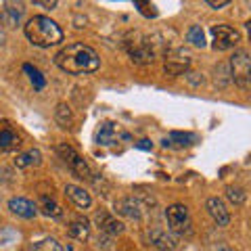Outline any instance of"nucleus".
<instances>
[{"mask_svg":"<svg viewBox=\"0 0 251 251\" xmlns=\"http://www.w3.org/2000/svg\"><path fill=\"white\" fill-rule=\"evenodd\" d=\"M54 63L61 72L69 75H86L100 67V57L92 46L84 42H74L54 54Z\"/></svg>","mask_w":251,"mask_h":251,"instance_id":"f257e3e1","label":"nucleus"},{"mask_svg":"<svg viewBox=\"0 0 251 251\" xmlns=\"http://www.w3.org/2000/svg\"><path fill=\"white\" fill-rule=\"evenodd\" d=\"M120 136H128V134H122L120 126L115 122H103L99 126L97 136L94 138H97V145H100V147H111L120 140Z\"/></svg>","mask_w":251,"mask_h":251,"instance_id":"1a4fd4ad","label":"nucleus"},{"mask_svg":"<svg viewBox=\"0 0 251 251\" xmlns=\"http://www.w3.org/2000/svg\"><path fill=\"white\" fill-rule=\"evenodd\" d=\"M205 209H207L209 218L214 220L218 226H222V228H224V226H228V224H230V211L226 209V205H224V201H222V199L209 197V199L205 201Z\"/></svg>","mask_w":251,"mask_h":251,"instance_id":"9b49d317","label":"nucleus"},{"mask_svg":"<svg viewBox=\"0 0 251 251\" xmlns=\"http://www.w3.org/2000/svg\"><path fill=\"white\" fill-rule=\"evenodd\" d=\"M9 209L11 214L19 216V218H25V220H31L38 216V205L34 201H29L25 197H13L9 199Z\"/></svg>","mask_w":251,"mask_h":251,"instance_id":"2eb2a0df","label":"nucleus"},{"mask_svg":"<svg viewBox=\"0 0 251 251\" xmlns=\"http://www.w3.org/2000/svg\"><path fill=\"white\" fill-rule=\"evenodd\" d=\"M166 220L172 234H191L193 232V220L188 214V207L182 203H172L166 209Z\"/></svg>","mask_w":251,"mask_h":251,"instance_id":"39448f33","label":"nucleus"},{"mask_svg":"<svg viewBox=\"0 0 251 251\" xmlns=\"http://www.w3.org/2000/svg\"><path fill=\"white\" fill-rule=\"evenodd\" d=\"M31 251H65V249H63V245L57 239L46 237L42 241H36L34 245H31Z\"/></svg>","mask_w":251,"mask_h":251,"instance_id":"b1692460","label":"nucleus"},{"mask_svg":"<svg viewBox=\"0 0 251 251\" xmlns=\"http://www.w3.org/2000/svg\"><path fill=\"white\" fill-rule=\"evenodd\" d=\"M188 65H191V57H188V52L184 50H170L166 54V61H163V72L168 75L176 77L180 74H184Z\"/></svg>","mask_w":251,"mask_h":251,"instance_id":"6e6552de","label":"nucleus"},{"mask_svg":"<svg viewBox=\"0 0 251 251\" xmlns=\"http://www.w3.org/2000/svg\"><path fill=\"white\" fill-rule=\"evenodd\" d=\"M136 147H138V149H153V143H151V140H140Z\"/></svg>","mask_w":251,"mask_h":251,"instance_id":"c756f323","label":"nucleus"},{"mask_svg":"<svg viewBox=\"0 0 251 251\" xmlns=\"http://www.w3.org/2000/svg\"><path fill=\"white\" fill-rule=\"evenodd\" d=\"M207 6H211V9H222V6H228L230 2H228V0H218V2H216V0H207V2H205Z\"/></svg>","mask_w":251,"mask_h":251,"instance_id":"c85d7f7f","label":"nucleus"},{"mask_svg":"<svg viewBox=\"0 0 251 251\" xmlns=\"http://www.w3.org/2000/svg\"><path fill=\"white\" fill-rule=\"evenodd\" d=\"M209 34H211V40H214L216 50H230L241 42V31L234 29L232 25H224V23L211 25Z\"/></svg>","mask_w":251,"mask_h":251,"instance_id":"0eeeda50","label":"nucleus"},{"mask_svg":"<svg viewBox=\"0 0 251 251\" xmlns=\"http://www.w3.org/2000/svg\"><path fill=\"white\" fill-rule=\"evenodd\" d=\"M94 222H97L100 232L109 234V237H115V234L124 232V224L120 222V220H115L111 214H107V211H103V209L94 214Z\"/></svg>","mask_w":251,"mask_h":251,"instance_id":"4468645a","label":"nucleus"},{"mask_svg":"<svg viewBox=\"0 0 251 251\" xmlns=\"http://www.w3.org/2000/svg\"><path fill=\"white\" fill-rule=\"evenodd\" d=\"M228 74H230V82H234L241 90L249 88L251 82V59L247 50H234V54L228 61Z\"/></svg>","mask_w":251,"mask_h":251,"instance_id":"20e7f679","label":"nucleus"},{"mask_svg":"<svg viewBox=\"0 0 251 251\" xmlns=\"http://www.w3.org/2000/svg\"><path fill=\"white\" fill-rule=\"evenodd\" d=\"M23 69H25V72L29 74V80H31V84H34V88H38V90H42L44 86H46V80H44V75L38 72L36 67H31L29 63H25V65H23Z\"/></svg>","mask_w":251,"mask_h":251,"instance_id":"a878e982","label":"nucleus"},{"mask_svg":"<svg viewBox=\"0 0 251 251\" xmlns=\"http://www.w3.org/2000/svg\"><path fill=\"white\" fill-rule=\"evenodd\" d=\"M23 15H25V9H23L21 2H4L2 11H0V21L6 27H17L23 19Z\"/></svg>","mask_w":251,"mask_h":251,"instance_id":"f8f14e48","label":"nucleus"},{"mask_svg":"<svg viewBox=\"0 0 251 251\" xmlns=\"http://www.w3.org/2000/svg\"><path fill=\"white\" fill-rule=\"evenodd\" d=\"M224 195H226V199H228L232 205H237V207L247 201V193H245V188H243V186L228 184V186H226V191H224Z\"/></svg>","mask_w":251,"mask_h":251,"instance_id":"5701e85b","label":"nucleus"},{"mask_svg":"<svg viewBox=\"0 0 251 251\" xmlns=\"http://www.w3.org/2000/svg\"><path fill=\"white\" fill-rule=\"evenodd\" d=\"M186 42H191L193 46H199V49H203V46H205V34H203V27L201 25H191V27H188Z\"/></svg>","mask_w":251,"mask_h":251,"instance_id":"393cba45","label":"nucleus"},{"mask_svg":"<svg viewBox=\"0 0 251 251\" xmlns=\"http://www.w3.org/2000/svg\"><path fill=\"white\" fill-rule=\"evenodd\" d=\"M38 209L42 211L44 216H49V218H61L65 211H63V207L59 205L57 201H54L52 197H40V203H38Z\"/></svg>","mask_w":251,"mask_h":251,"instance_id":"4be33fe9","label":"nucleus"},{"mask_svg":"<svg viewBox=\"0 0 251 251\" xmlns=\"http://www.w3.org/2000/svg\"><path fill=\"white\" fill-rule=\"evenodd\" d=\"M19 145H21V138L17 132L13 130V126L0 124V151L9 153V151H15Z\"/></svg>","mask_w":251,"mask_h":251,"instance_id":"dca6fc26","label":"nucleus"},{"mask_svg":"<svg viewBox=\"0 0 251 251\" xmlns=\"http://www.w3.org/2000/svg\"><path fill=\"white\" fill-rule=\"evenodd\" d=\"M149 241H151L153 247L161 249V251H174L178 247L176 234H172L170 230H161V228H153L149 232Z\"/></svg>","mask_w":251,"mask_h":251,"instance_id":"ddd939ff","label":"nucleus"},{"mask_svg":"<svg viewBox=\"0 0 251 251\" xmlns=\"http://www.w3.org/2000/svg\"><path fill=\"white\" fill-rule=\"evenodd\" d=\"M67 232H69V237L75 241H86L90 237V222L86 218H75V220H72Z\"/></svg>","mask_w":251,"mask_h":251,"instance_id":"6ab92c4d","label":"nucleus"},{"mask_svg":"<svg viewBox=\"0 0 251 251\" xmlns=\"http://www.w3.org/2000/svg\"><path fill=\"white\" fill-rule=\"evenodd\" d=\"M23 31H25L27 40L38 46V49H50V46H57L63 42V29L59 27L57 21H52L46 15H36L31 17L25 25H23Z\"/></svg>","mask_w":251,"mask_h":251,"instance_id":"f03ea898","label":"nucleus"},{"mask_svg":"<svg viewBox=\"0 0 251 251\" xmlns=\"http://www.w3.org/2000/svg\"><path fill=\"white\" fill-rule=\"evenodd\" d=\"M126 50H128L130 59L138 63V65H151L157 57L153 44L149 42V38H143V36H136L126 42Z\"/></svg>","mask_w":251,"mask_h":251,"instance_id":"423d86ee","label":"nucleus"},{"mask_svg":"<svg viewBox=\"0 0 251 251\" xmlns=\"http://www.w3.org/2000/svg\"><path fill=\"white\" fill-rule=\"evenodd\" d=\"M197 143V136L191 134V132H172V134L163 140V147H172V145H176V147H191Z\"/></svg>","mask_w":251,"mask_h":251,"instance_id":"412c9836","label":"nucleus"},{"mask_svg":"<svg viewBox=\"0 0 251 251\" xmlns=\"http://www.w3.org/2000/svg\"><path fill=\"white\" fill-rule=\"evenodd\" d=\"M54 120H57V124L61 126V128H74L75 124V117H74V111L67 107V103H59L57 109H54Z\"/></svg>","mask_w":251,"mask_h":251,"instance_id":"aec40b11","label":"nucleus"},{"mask_svg":"<svg viewBox=\"0 0 251 251\" xmlns=\"http://www.w3.org/2000/svg\"><path fill=\"white\" fill-rule=\"evenodd\" d=\"M65 195H67V199L72 201L75 207H80V209H88L92 205L90 193H86L84 188L77 186V184H67L65 186Z\"/></svg>","mask_w":251,"mask_h":251,"instance_id":"f3484780","label":"nucleus"},{"mask_svg":"<svg viewBox=\"0 0 251 251\" xmlns=\"http://www.w3.org/2000/svg\"><path fill=\"white\" fill-rule=\"evenodd\" d=\"M115 211L124 218H130V220H140L143 218V211L145 205L140 203L136 197H122L115 201Z\"/></svg>","mask_w":251,"mask_h":251,"instance_id":"9d476101","label":"nucleus"},{"mask_svg":"<svg viewBox=\"0 0 251 251\" xmlns=\"http://www.w3.org/2000/svg\"><path fill=\"white\" fill-rule=\"evenodd\" d=\"M42 163V153L38 151V149H27V151H23L17 155V159H15V168L19 170H27V168H38Z\"/></svg>","mask_w":251,"mask_h":251,"instance_id":"a211bd4d","label":"nucleus"},{"mask_svg":"<svg viewBox=\"0 0 251 251\" xmlns=\"http://www.w3.org/2000/svg\"><path fill=\"white\" fill-rule=\"evenodd\" d=\"M34 4L36 6H44V9H54L59 2L57 0H34Z\"/></svg>","mask_w":251,"mask_h":251,"instance_id":"cd10ccee","label":"nucleus"},{"mask_svg":"<svg viewBox=\"0 0 251 251\" xmlns=\"http://www.w3.org/2000/svg\"><path fill=\"white\" fill-rule=\"evenodd\" d=\"M54 151H57V155L63 159V163L74 172V174L77 178H86V180H94L92 176V170L88 166V161L84 159V157L75 151V149L72 145H67V143H59L57 147H54Z\"/></svg>","mask_w":251,"mask_h":251,"instance_id":"7ed1b4c3","label":"nucleus"},{"mask_svg":"<svg viewBox=\"0 0 251 251\" xmlns=\"http://www.w3.org/2000/svg\"><path fill=\"white\" fill-rule=\"evenodd\" d=\"M218 251H234V249H230V247H220Z\"/></svg>","mask_w":251,"mask_h":251,"instance_id":"2f4dec72","label":"nucleus"},{"mask_svg":"<svg viewBox=\"0 0 251 251\" xmlns=\"http://www.w3.org/2000/svg\"><path fill=\"white\" fill-rule=\"evenodd\" d=\"M134 6L145 15V17H157V11L151 2H134Z\"/></svg>","mask_w":251,"mask_h":251,"instance_id":"bb28decb","label":"nucleus"},{"mask_svg":"<svg viewBox=\"0 0 251 251\" xmlns=\"http://www.w3.org/2000/svg\"><path fill=\"white\" fill-rule=\"evenodd\" d=\"M4 42H6V34H4V29L0 27V46H4Z\"/></svg>","mask_w":251,"mask_h":251,"instance_id":"7c9ffc66","label":"nucleus"}]
</instances>
